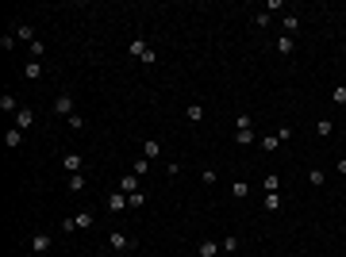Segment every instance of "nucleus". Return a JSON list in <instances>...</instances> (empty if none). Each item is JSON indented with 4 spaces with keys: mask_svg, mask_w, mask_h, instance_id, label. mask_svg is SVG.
I'll list each match as a JSON object with an SVG mask.
<instances>
[{
    "mask_svg": "<svg viewBox=\"0 0 346 257\" xmlns=\"http://www.w3.org/2000/svg\"><path fill=\"white\" fill-rule=\"evenodd\" d=\"M108 246H112L116 253H127V249L138 246V238H135V234H127V231H112V234H108Z\"/></svg>",
    "mask_w": 346,
    "mask_h": 257,
    "instance_id": "nucleus-1",
    "label": "nucleus"
},
{
    "mask_svg": "<svg viewBox=\"0 0 346 257\" xmlns=\"http://www.w3.org/2000/svg\"><path fill=\"white\" fill-rule=\"evenodd\" d=\"M131 54H135L142 66H154V61H158V54L147 46V39H131Z\"/></svg>",
    "mask_w": 346,
    "mask_h": 257,
    "instance_id": "nucleus-2",
    "label": "nucleus"
},
{
    "mask_svg": "<svg viewBox=\"0 0 346 257\" xmlns=\"http://www.w3.org/2000/svg\"><path fill=\"white\" fill-rule=\"evenodd\" d=\"M104 207H108V211H112V215L127 211V192H112V196L104 200Z\"/></svg>",
    "mask_w": 346,
    "mask_h": 257,
    "instance_id": "nucleus-3",
    "label": "nucleus"
},
{
    "mask_svg": "<svg viewBox=\"0 0 346 257\" xmlns=\"http://www.w3.org/2000/svg\"><path fill=\"white\" fill-rule=\"evenodd\" d=\"M50 246H54V234H46V231H39L31 238V249H35V253H50Z\"/></svg>",
    "mask_w": 346,
    "mask_h": 257,
    "instance_id": "nucleus-4",
    "label": "nucleus"
},
{
    "mask_svg": "<svg viewBox=\"0 0 346 257\" xmlns=\"http://www.w3.org/2000/svg\"><path fill=\"white\" fill-rule=\"evenodd\" d=\"M142 177H135V173H123L120 177V192H127V196H135V192H142V184H138Z\"/></svg>",
    "mask_w": 346,
    "mask_h": 257,
    "instance_id": "nucleus-5",
    "label": "nucleus"
},
{
    "mask_svg": "<svg viewBox=\"0 0 346 257\" xmlns=\"http://www.w3.org/2000/svg\"><path fill=\"white\" fill-rule=\"evenodd\" d=\"M50 108H54V115H66V119H69V115H73V100H69V92H62Z\"/></svg>",
    "mask_w": 346,
    "mask_h": 257,
    "instance_id": "nucleus-6",
    "label": "nucleus"
},
{
    "mask_svg": "<svg viewBox=\"0 0 346 257\" xmlns=\"http://www.w3.org/2000/svg\"><path fill=\"white\" fill-rule=\"evenodd\" d=\"M62 165H66V173L73 177V173L85 169V157H81V154H66V157H62Z\"/></svg>",
    "mask_w": 346,
    "mask_h": 257,
    "instance_id": "nucleus-7",
    "label": "nucleus"
},
{
    "mask_svg": "<svg viewBox=\"0 0 346 257\" xmlns=\"http://www.w3.org/2000/svg\"><path fill=\"white\" fill-rule=\"evenodd\" d=\"M219 253H223V249H219V242H212V238H204L196 246V257H219Z\"/></svg>",
    "mask_w": 346,
    "mask_h": 257,
    "instance_id": "nucleus-8",
    "label": "nucleus"
},
{
    "mask_svg": "<svg viewBox=\"0 0 346 257\" xmlns=\"http://www.w3.org/2000/svg\"><path fill=\"white\" fill-rule=\"evenodd\" d=\"M142 157H147V162L162 157V142H158V138H147V142H142Z\"/></svg>",
    "mask_w": 346,
    "mask_h": 257,
    "instance_id": "nucleus-9",
    "label": "nucleus"
},
{
    "mask_svg": "<svg viewBox=\"0 0 346 257\" xmlns=\"http://www.w3.org/2000/svg\"><path fill=\"white\" fill-rule=\"evenodd\" d=\"M273 50L281 54V58H289V54L296 50V43H293V39H289V35H281V39H277V43H273Z\"/></svg>",
    "mask_w": 346,
    "mask_h": 257,
    "instance_id": "nucleus-10",
    "label": "nucleus"
},
{
    "mask_svg": "<svg viewBox=\"0 0 346 257\" xmlns=\"http://www.w3.org/2000/svg\"><path fill=\"white\" fill-rule=\"evenodd\" d=\"M31 123H35V112H31V108H19V112H16V127H19V131H27Z\"/></svg>",
    "mask_w": 346,
    "mask_h": 257,
    "instance_id": "nucleus-11",
    "label": "nucleus"
},
{
    "mask_svg": "<svg viewBox=\"0 0 346 257\" xmlns=\"http://www.w3.org/2000/svg\"><path fill=\"white\" fill-rule=\"evenodd\" d=\"M43 77V66H39V61H27L23 66V81H39Z\"/></svg>",
    "mask_w": 346,
    "mask_h": 257,
    "instance_id": "nucleus-12",
    "label": "nucleus"
},
{
    "mask_svg": "<svg viewBox=\"0 0 346 257\" xmlns=\"http://www.w3.org/2000/svg\"><path fill=\"white\" fill-rule=\"evenodd\" d=\"M308 184L311 188H323V184H327V173L323 169H308Z\"/></svg>",
    "mask_w": 346,
    "mask_h": 257,
    "instance_id": "nucleus-13",
    "label": "nucleus"
},
{
    "mask_svg": "<svg viewBox=\"0 0 346 257\" xmlns=\"http://www.w3.org/2000/svg\"><path fill=\"white\" fill-rule=\"evenodd\" d=\"M262 188L266 192H281V177H277V173H266V177H262Z\"/></svg>",
    "mask_w": 346,
    "mask_h": 257,
    "instance_id": "nucleus-14",
    "label": "nucleus"
},
{
    "mask_svg": "<svg viewBox=\"0 0 346 257\" xmlns=\"http://www.w3.org/2000/svg\"><path fill=\"white\" fill-rule=\"evenodd\" d=\"M93 219H96L93 211H77V215H73V227H77V231H85V227H93Z\"/></svg>",
    "mask_w": 346,
    "mask_h": 257,
    "instance_id": "nucleus-15",
    "label": "nucleus"
},
{
    "mask_svg": "<svg viewBox=\"0 0 346 257\" xmlns=\"http://www.w3.org/2000/svg\"><path fill=\"white\" fill-rule=\"evenodd\" d=\"M19 142H23V131H19V127H12L8 135H4V146H8V150H16Z\"/></svg>",
    "mask_w": 346,
    "mask_h": 257,
    "instance_id": "nucleus-16",
    "label": "nucleus"
},
{
    "mask_svg": "<svg viewBox=\"0 0 346 257\" xmlns=\"http://www.w3.org/2000/svg\"><path fill=\"white\" fill-rule=\"evenodd\" d=\"M262 150H266V154H273V150H277V146H281V135H277V131H273V135H266V138H262Z\"/></svg>",
    "mask_w": 346,
    "mask_h": 257,
    "instance_id": "nucleus-17",
    "label": "nucleus"
},
{
    "mask_svg": "<svg viewBox=\"0 0 346 257\" xmlns=\"http://www.w3.org/2000/svg\"><path fill=\"white\" fill-rule=\"evenodd\" d=\"M16 39H23V43L31 46V43H35V27H31V23H19V27H16Z\"/></svg>",
    "mask_w": 346,
    "mask_h": 257,
    "instance_id": "nucleus-18",
    "label": "nucleus"
},
{
    "mask_svg": "<svg viewBox=\"0 0 346 257\" xmlns=\"http://www.w3.org/2000/svg\"><path fill=\"white\" fill-rule=\"evenodd\" d=\"M0 112H19V100L12 92H4V96H0Z\"/></svg>",
    "mask_w": 346,
    "mask_h": 257,
    "instance_id": "nucleus-19",
    "label": "nucleus"
},
{
    "mask_svg": "<svg viewBox=\"0 0 346 257\" xmlns=\"http://www.w3.org/2000/svg\"><path fill=\"white\" fill-rule=\"evenodd\" d=\"M262 204H266V211H281V192H266Z\"/></svg>",
    "mask_w": 346,
    "mask_h": 257,
    "instance_id": "nucleus-20",
    "label": "nucleus"
},
{
    "mask_svg": "<svg viewBox=\"0 0 346 257\" xmlns=\"http://www.w3.org/2000/svg\"><path fill=\"white\" fill-rule=\"evenodd\" d=\"M85 173H73V177H69V192H85Z\"/></svg>",
    "mask_w": 346,
    "mask_h": 257,
    "instance_id": "nucleus-21",
    "label": "nucleus"
},
{
    "mask_svg": "<svg viewBox=\"0 0 346 257\" xmlns=\"http://www.w3.org/2000/svg\"><path fill=\"white\" fill-rule=\"evenodd\" d=\"M219 249H223V253H235V249H239V234H227V238L219 242Z\"/></svg>",
    "mask_w": 346,
    "mask_h": 257,
    "instance_id": "nucleus-22",
    "label": "nucleus"
},
{
    "mask_svg": "<svg viewBox=\"0 0 346 257\" xmlns=\"http://www.w3.org/2000/svg\"><path fill=\"white\" fill-rule=\"evenodd\" d=\"M235 142L239 146H254V127L250 131H235Z\"/></svg>",
    "mask_w": 346,
    "mask_h": 257,
    "instance_id": "nucleus-23",
    "label": "nucleus"
},
{
    "mask_svg": "<svg viewBox=\"0 0 346 257\" xmlns=\"http://www.w3.org/2000/svg\"><path fill=\"white\" fill-rule=\"evenodd\" d=\"M296 31H300V16H285V35L293 39Z\"/></svg>",
    "mask_w": 346,
    "mask_h": 257,
    "instance_id": "nucleus-24",
    "label": "nucleus"
},
{
    "mask_svg": "<svg viewBox=\"0 0 346 257\" xmlns=\"http://www.w3.org/2000/svg\"><path fill=\"white\" fill-rule=\"evenodd\" d=\"M131 173H135V177H147V173H150V162H147V157H138V162L131 165Z\"/></svg>",
    "mask_w": 346,
    "mask_h": 257,
    "instance_id": "nucleus-25",
    "label": "nucleus"
},
{
    "mask_svg": "<svg viewBox=\"0 0 346 257\" xmlns=\"http://www.w3.org/2000/svg\"><path fill=\"white\" fill-rule=\"evenodd\" d=\"M185 115H189L192 123H200V119H204V108H200V104H189V108H185Z\"/></svg>",
    "mask_w": 346,
    "mask_h": 257,
    "instance_id": "nucleus-26",
    "label": "nucleus"
},
{
    "mask_svg": "<svg viewBox=\"0 0 346 257\" xmlns=\"http://www.w3.org/2000/svg\"><path fill=\"white\" fill-rule=\"evenodd\" d=\"M27 50H31V61H39V58H43V54H46V43H39V39H35V43L27 46Z\"/></svg>",
    "mask_w": 346,
    "mask_h": 257,
    "instance_id": "nucleus-27",
    "label": "nucleus"
},
{
    "mask_svg": "<svg viewBox=\"0 0 346 257\" xmlns=\"http://www.w3.org/2000/svg\"><path fill=\"white\" fill-rule=\"evenodd\" d=\"M250 127H254V119H250L246 112H239V119H235V131H250Z\"/></svg>",
    "mask_w": 346,
    "mask_h": 257,
    "instance_id": "nucleus-28",
    "label": "nucleus"
},
{
    "mask_svg": "<svg viewBox=\"0 0 346 257\" xmlns=\"http://www.w3.org/2000/svg\"><path fill=\"white\" fill-rule=\"evenodd\" d=\"M231 196H250V184H246V180H235V184H231Z\"/></svg>",
    "mask_w": 346,
    "mask_h": 257,
    "instance_id": "nucleus-29",
    "label": "nucleus"
},
{
    "mask_svg": "<svg viewBox=\"0 0 346 257\" xmlns=\"http://www.w3.org/2000/svg\"><path fill=\"white\" fill-rule=\"evenodd\" d=\"M331 131H335V123H331V119H320V123H315V135H323V138H327Z\"/></svg>",
    "mask_w": 346,
    "mask_h": 257,
    "instance_id": "nucleus-30",
    "label": "nucleus"
},
{
    "mask_svg": "<svg viewBox=\"0 0 346 257\" xmlns=\"http://www.w3.org/2000/svg\"><path fill=\"white\" fill-rule=\"evenodd\" d=\"M12 46H16V35L4 31V35H0V50H12Z\"/></svg>",
    "mask_w": 346,
    "mask_h": 257,
    "instance_id": "nucleus-31",
    "label": "nucleus"
},
{
    "mask_svg": "<svg viewBox=\"0 0 346 257\" xmlns=\"http://www.w3.org/2000/svg\"><path fill=\"white\" fill-rule=\"evenodd\" d=\"M331 100H335V104H346V85H335V88H331Z\"/></svg>",
    "mask_w": 346,
    "mask_h": 257,
    "instance_id": "nucleus-32",
    "label": "nucleus"
},
{
    "mask_svg": "<svg viewBox=\"0 0 346 257\" xmlns=\"http://www.w3.org/2000/svg\"><path fill=\"white\" fill-rule=\"evenodd\" d=\"M69 131H85V115H77V112L69 115Z\"/></svg>",
    "mask_w": 346,
    "mask_h": 257,
    "instance_id": "nucleus-33",
    "label": "nucleus"
},
{
    "mask_svg": "<svg viewBox=\"0 0 346 257\" xmlns=\"http://www.w3.org/2000/svg\"><path fill=\"white\" fill-rule=\"evenodd\" d=\"M147 204V192H135V196H127V207H142Z\"/></svg>",
    "mask_w": 346,
    "mask_h": 257,
    "instance_id": "nucleus-34",
    "label": "nucleus"
},
{
    "mask_svg": "<svg viewBox=\"0 0 346 257\" xmlns=\"http://www.w3.org/2000/svg\"><path fill=\"white\" fill-rule=\"evenodd\" d=\"M335 169H338V173L346 177V157H338V165H335Z\"/></svg>",
    "mask_w": 346,
    "mask_h": 257,
    "instance_id": "nucleus-35",
    "label": "nucleus"
},
{
    "mask_svg": "<svg viewBox=\"0 0 346 257\" xmlns=\"http://www.w3.org/2000/svg\"><path fill=\"white\" fill-rule=\"evenodd\" d=\"M185 257H196V253H185Z\"/></svg>",
    "mask_w": 346,
    "mask_h": 257,
    "instance_id": "nucleus-36",
    "label": "nucleus"
},
{
    "mask_svg": "<svg viewBox=\"0 0 346 257\" xmlns=\"http://www.w3.org/2000/svg\"><path fill=\"white\" fill-rule=\"evenodd\" d=\"M219 257H223V253H219Z\"/></svg>",
    "mask_w": 346,
    "mask_h": 257,
    "instance_id": "nucleus-37",
    "label": "nucleus"
}]
</instances>
